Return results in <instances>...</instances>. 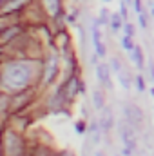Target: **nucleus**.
<instances>
[{
  "label": "nucleus",
  "instance_id": "obj_2",
  "mask_svg": "<svg viewBox=\"0 0 154 156\" xmlns=\"http://www.w3.org/2000/svg\"><path fill=\"white\" fill-rule=\"evenodd\" d=\"M4 151H5V156H20L24 153V142H22V138L16 133L7 131L5 133V142H4Z\"/></svg>",
  "mask_w": 154,
  "mask_h": 156
},
{
  "label": "nucleus",
  "instance_id": "obj_10",
  "mask_svg": "<svg viewBox=\"0 0 154 156\" xmlns=\"http://www.w3.org/2000/svg\"><path fill=\"white\" fill-rule=\"evenodd\" d=\"M44 5L47 7L49 15H53V16H56L60 13V0H44Z\"/></svg>",
  "mask_w": 154,
  "mask_h": 156
},
{
  "label": "nucleus",
  "instance_id": "obj_24",
  "mask_svg": "<svg viewBox=\"0 0 154 156\" xmlns=\"http://www.w3.org/2000/svg\"><path fill=\"white\" fill-rule=\"evenodd\" d=\"M123 2H125V4H132L134 0H123Z\"/></svg>",
  "mask_w": 154,
  "mask_h": 156
},
{
  "label": "nucleus",
  "instance_id": "obj_5",
  "mask_svg": "<svg viewBox=\"0 0 154 156\" xmlns=\"http://www.w3.org/2000/svg\"><path fill=\"white\" fill-rule=\"evenodd\" d=\"M100 129L102 133H109L111 127H113V113L109 107H103V113H102V118H100Z\"/></svg>",
  "mask_w": 154,
  "mask_h": 156
},
{
  "label": "nucleus",
  "instance_id": "obj_23",
  "mask_svg": "<svg viewBox=\"0 0 154 156\" xmlns=\"http://www.w3.org/2000/svg\"><path fill=\"white\" fill-rule=\"evenodd\" d=\"M149 71H151V73H149V75H151V80L154 82V64L152 62H149Z\"/></svg>",
  "mask_w": 154,
  "mask_h": 156
},
{
  "label": "nucleus",
  "instance_id": "obj_9",
  "mask_svg": "<svg viewBox=\"0 0 154 156\" xmlns=\"http://www.w3.org/2000/svg\"><path fill=\"white\" fill-rule=\"evenodd\" d=\"M93 104H94L96 109H103L105 107V96H103V93L100 89L93 91Z\"/></svg>",
  "mask_w": 154,
  "mask_h": 156
},
{
  "label": "nucleus",
  "instance_id": "obj_22",
  "mask_svg": "<svg viewBox=\"0 0 154 156\" xmlns=\"http://www.w3.org/2000/svg\"><path fill=\"white\" fill-rule=\"evenodd\" d=\"M134 9H136L138 15L142 13V2H140V0H134Z\"/></svg>",
  "mask_w": 154,
  "mask_h": 156
},
{
  "label": "nucleus",
  "instance_id": "obj_12",
  "mask_svg": "<svg viewBox=\"0 0 154 156\" xmlns=\"http://www.w3.org/2000/svg\"><path fill=\"white\" fill-rule=\"evenodd\" d=\"M123 18H121V15H113L111 16V29H113V33H118L120 29H123V22H121Z\"/></svg>",
  "mask_w": 154,
  "mask_h": 156
},
{
  "label": "nucleus",
  "instance_id": "obj_3",
  "mask_svg": "<svg viewBox=\"0 0 154 156\" xmlns=\"http://www.w3.org/2000/svg\"><path fill=\"white\" fill-rule=\"evenodd\" d=\"M96 76L100 80L102 85H105L107 89H113V82H111V69L107 64H98L96 66Z\"/></svg>",
  "mask_w": 154,
  "mask_h": 156
},
{
  "label": "nucleus",
  "instance_id": "obj_26",
  "mask_svg": "<svg viewBox=\"0 0 154 156\" xmlns=\"http://www.w3.org/2000/svg\"><path fill=\"white\" fill-rule=\"evenodd\" d=\"M152 16H154V11H152Z\"/></svg>",
  "mask_w": 154,
  "mask_h": 156
},
{
  "label": "nucleus",
  "instance_id": "obj_19",
  "mask_svg": "<svg viewBox=\"0 0 154 156\" xmlns=\"http://www.w3.org/2000/svg\"><path fill=\"white\" fill-rule=\"evenodd\" d=\"M118 78H120V82H121V85H123V89H129V87H131V83H129V80H127V78L123 76V73H120V75H118Z\"/></svg>",
  "mask_w": 154,
  "mask_h": 156
},
{
  "label": "nucleus",
  "instance_id": "obj_16",
  "mask_svg": "<svg viewBox=\"0 0 154 156\" xmlns=\"http://www.w3.org/2000/svg\"><path fill=\"white\" fill-rule=\"evenodd\" d=\"M136 87H138V91H140V93H143V91H145V82H143V76H142V75H138V76H136Z\"/></svg>",
  "mask_w": 154,
  "mask_h": 156
},
{
  "label": "nucleus",
  "instance_id": "obj_13",
  "mask_svg": "<svg viewBox=\"0 0 154 156\" xmlns=\"http://www.w3.org/2000/svg\"><path fill=\"white\" fill-rule=\"evenodd\" d=\"M121 47L125 49V51H132L136 45H134V42H132V37H121Z\"/></svg>",
  "mask_w": 154,
  "mask_h": 156
},
{
  "label": "nucleus",
  "instance_id": "obj_20",
  "mask_svg": "<svg viewBox=\"0 0 154 156\" xmlns=\"http://www.w3.org/2000/svg\"><path fill=\"white\" fill-rule=\"evenodd\" d=\"M138 18H140V26H142V29H147V18H145V15H143V13H140V15H138Z\"/></svg>",
  "mask_w": 154,
  "mask_h": 156
},
{
  "label": "nucleus",
  "instance_id": "obj_8",
  "mask_svg": "<svg viewBox=\"0 0 154 156\" xmlns=\"http://www.w3.org/2000/svg\"><path fill=\"white\" fill-rule=\"evenodd\" d=\"M129 53H131V60L136 64V67L142 69V67H143V53H142V49L136 45V47H134L132 51H129Z\"/></svg>",
  "mask_w": 154,
  "mask_h": 156
},
{
  "label": "nucleus",
  "instance_id": "obj_21",
  "mask_svg": "<svg viewBox=\"0 0 154 156\" xmlns=\"http://www.w3.org/2000/svg\"><path fill=\"white\" fill-rule=\"evenodd\" d=\"M85 129H87V127H85V123H83V122H76V133H78V134H83V133H85Z\"/></svg>",
  "mask_w": 154,
  "mask_h": 156
},
{
  "label": "nucleus",
  "instance_id": "obj_25",
  "mask_svg": "<svg viewBox=\"0 0 154 156\" xmlns=\"http://www.w3.org/2000/svg\"><path fill=\"white\" fill-rule=\"evenodd\" d=\"M105 2H111V0H105Z\"/></svg>",
  "mask_w": 154,
  "mask_h": 156
},
{
  "label": "nucleus",
  "instance_id": "obj_11",
  "mask_svg": "<svg viewBox=\"0 0 154 156\" xmlns=\"http://www.w3.org/2000/svg\"><path fill=\"white\" fill-rule=\"evenodd\" d=\"M15 35H18V27H7V29H4L2 31V35H0V45H4L5 44V40H11Z\"/></svg>",
  "mask_w": 154,
  "mask_h": 156
},
{
  "label": "nucleus",
  "instance_id": "obj_18",
  "mask_svg": "<svg viewBox=\"0 0 154 156\" xmlns=\"http://www.w3.org/2000/svg\"><path fill=\"white\" fill-rule=\"evenodd\" d=\"M120 15H121V18H123V20H127V16H129V15H127V5H125V2H121V4H120Z\"/></svg>",
  "mask_w": 154,
  "mask_h": 156
},
{
  "label": "nucleus",
  "instance_id": "obj_15",
  "mask_svg": "<svg viewBox=\"0 0 154 156\" xmlns=\"http://www.w3.org/2000/svg\"><path fill=\"white\" fill-rule=\"evenodd\" d=\"M123 31H125L127 37H132V38H134V33H136V31H134V26H132V24L125 22V24H123Z\"/></svg>",
  "mask_w": 154,
  "mask_h": 156
},
{
  "label": "nucleus",
  "instance_id": "obj_1",
  "mask_svg": "<svg viewBox=\"0 0 154 156\" xmlns=\"http://www.w3.org/2000/svg\"><path fill=\"white\" fill-rule=\"evenodd\" d=\"M33 78V67L27 62H11L4 67L0 75V83L11 93H18L29 85Z\"/></svg>",
  "mask_w": 154,
  "mask_h": 156
},
{
  "label": "nucleus",
  "instance_id": "obj_17",
  "mask_svg": "<svg viewBox=\"0 0 154 156\" xmlns=\"http://www.w3.org/2000/svg\"><path fill=\"white\" fill-rule=\"evenodd\" d=\"M111 64H113V69H114L116 73L120 75V73H121V64H120V60H118V56H116V58H113V62H111Z\"/></svg>",
  "mask_w": 154,
  "mask_h": 156
},
{
  "label": "nucleus",
  "instance_id": "obj_6",
  "mask_svg": "<svg viewBox=\"0 0 154 156\" xmlns=\"http://www.w3.org/2000/svg\"><path fill=\"white\" fill-rule=\"evenodd\" d=\"M26 2H27V0H9V2L0 9V13H2V15H7V13L11 15L13 11H16V9H20L22 5H26Z\"/></svg>",
  "mask_w": 154,
  "mask_h": 156
},
{
  "label": "nucleus",
  "instance_id": "obj_7",
  "mask_svg": "<svg viewBox=\"0 0 154 156\" xmlns=\"http://www.w3.org/2000/svg\"><path fill=\"white\" fill-rule=\"evenodd\" d=\"M56 71H58V66H56V58L51 56L49 60V67H47V76H45V83H51L53 78L56 76Z\"/></svg>",
  "mask_w": 154,
  "mask_h": 156
},
{
  "label": "nucleus",
  "instance_id": "obj_4",
  "mask_svg": "<svg viewBox=\"0 0 154 156\" xmlns=\"http://www.w3.org/2000/svg\"><path fill=\"white\" fill-rule=\"evenodd\" d=\"M93 44H94V51L98 56H105V45L102 44V37H100V29L98 24L93 26Z\"/></svg>",
  "mask_w": 154,
  "mask_h": 156
},
{
  "label": "nucleus",
  "instance_id": "obj_14",
  "mask_svg": "<svg viewBox=\"0 0 154 156\" xmlns=\"http://www.w3.org/2000/svg\"><path fill=\"white\" fill-rule=\"evenodd\" d=\"M107 22H111V20H109V11H107V9H102V11H100L98 26H100V24H107Z\"/></svg>",
  "mask_w": 154,
  "mask_h": 156
}]
</instances>
